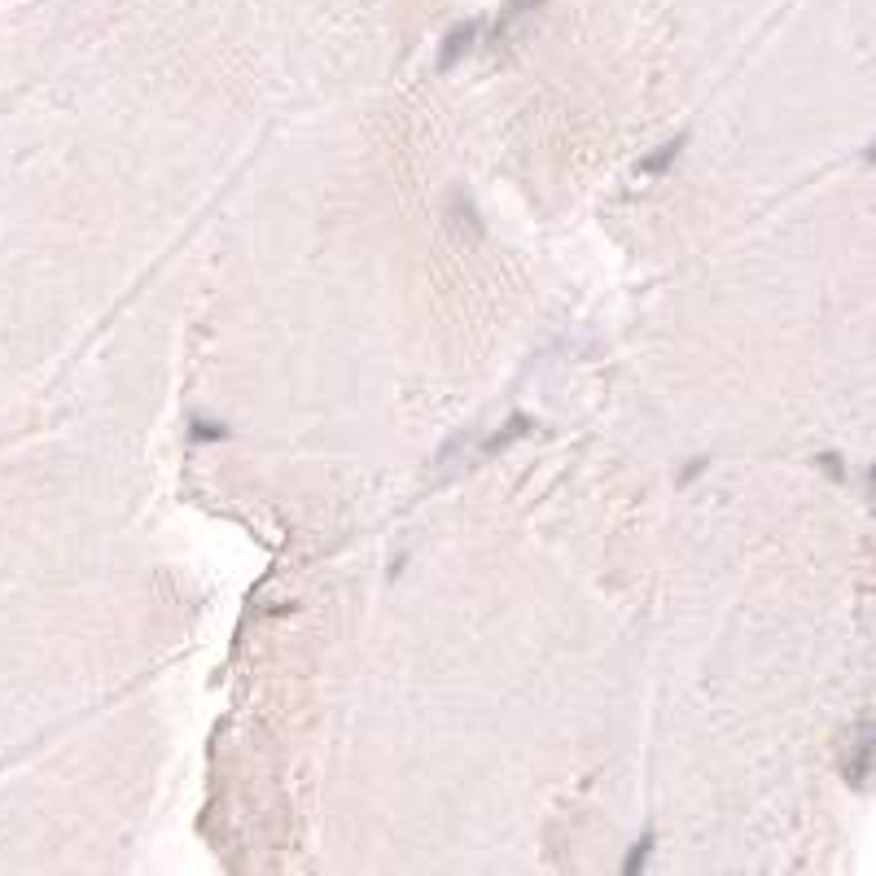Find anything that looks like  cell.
Masks as SVG:
<instances>
[{
	"instance_id": "ba28073f",
	"label": "cell",
	"mask_w": 876,
	"mask_h": 876,
	"mask_svg": "<svg viewBox=\"0 0 876 876\" xmlns=\"http://www.w3.org/2000/svg\"><path fill=\"white\" fill-rule=\"evenodd\" d=\"M820 469H824V474H828V478H837V482H846V469H841V456H837V452H824V456H820Z\"/></svg>"
},
{
	"instance_id": "8992f818",
	"label": "cell",
	"mask_w": 876,
	"mask_h": 876,
	"mask_svg": "<svg viewBox=\"0 0 876 876\" xmlns=\"http://www.w3.org/2000/svg\"><path fill=\"white\" fill-rule=\"evenodd\" d=\"M189 438H193V443H211V438H228V430H224L219 421L193 417V421H189Z\"/></svg>"
},
{
	"instance_id": "5b68a950",
	"label": "cell",
	"mask_w": 876,
	"mask_h": 876,
	"mask_svg": "<svg viewBox=\"0 0 876 876\" xmlns=\"http://www.w3.org/2000/svg\"><path fill=\"white\" fill-rule=\"evenodd\" d=\"M649 855H653V833H644L636 846L627 850V859H622V876H636V872H644L649 868Z\"/></svg>"
},
{
	"instance_id": "7a4b0ae2",
	"label": "cell",
	"mask_w": 876,
	"mask_h": 876,
	"mask_svg": "<svg viewBox=\"0 0 876 876\" xmlns=\"http://www.w3.org/2000/svg\"><path fill=\"white\" fill-rule=\"evenodd\" d=\"M478 31H482V22L478 18H465V22H456L452 31L443 36V49H438V71H452V66L465 57L469 49H474V40H478Z\"/></svg>"
},
{
	"instance_id": "6da1fadb",
	"label": "cell",
	"mask_w": 876,
	"mask_h": 876,
	"mask_svg": "<svg viewBox=\"0 0 876 876\" xmlns=\"http://www.w3.org/2000/svg\"><path fill=\"white\" fill-rule=\"evenodd\" d=\"M872 754H876L872 714H863V719L855 723V732L846 736V749H841V776H846V785H850V789H868Z\"/></svg>"
},
{
	"instance_id": "3957f363",
	"label": "cell",
	"mask_w": 876,
	"mask_h": 876,
	"mask_svg": "<svg viewBox=\"0 0 876 876\" xmlns=\"http://www.w3.org/2000/svg\"><path fill=\"white\" fill-rule=\"evenodd\" d=\"M684 145H688V136H675V141H666L662 149H653L649 158H640V176H662V171H671L675 158L684 154Z\"/></svg>"
},
{
	"instance_id": "9c48e42d",
	"label": "cell",
	"mask_w": 876,
	"mask_h": 876,
	"mask_svg": "<svg viewBox=\"0 0 876 876\" xmlns=\"http://www.w3.org/2000/svg\"><path fill=\"white\" fill-rule=\"evenodd\" d=\"M701 474H706V456H697L693 465H684V474H679V487H688V482L701 478Z\"/></svg>"
},
{
	"instance_id": "277c9868",
	"label": "cell",
	"mask_w": 876,
	"mask_h": 876,
	"mask_svg": "<svg viewBox=\"0 0 876 876\" xmlns=\"http://www.w3.org/2000/svg\"><path fill=\"white\" fill-rule=\"evenodd\" d=\"M530 425H535V421L522 417V412H517V417H509V425H504L500 434H491L487 443H482V456H495V452H504V447H513L522 434H530Z\"/></svg>"
},
{
	"instance_id": "52a82bcc",
	"label": "cell",
	"mask_w": 876,
	"mask_h": 876,
	"mask_svg": "<svg viewBox=\"0 0 876 876\" xmlns=\"http://www.w3.org/2000/svg\"><path fill=\"white\" fill-rule=\"evenodd\" d=\"M535 5H539V0H509V5H504V14H500V22H495V36H500V31L509 27V22L522 18L526 9H535Z\"/></svg>"
}]
</instances>
